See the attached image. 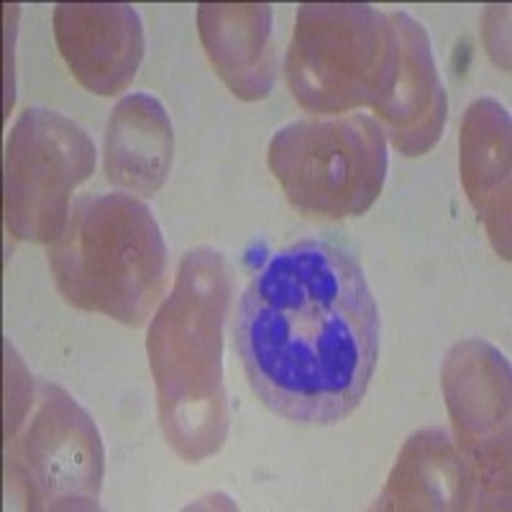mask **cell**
<instances>
[{
  "instance_id": "obj_1",
  "label": "cell",
  "mask_w": 512,
  "mask_h": 512,
  "mask_svg": "<svg viewBox=\"0 0 512 512\" xmlns=\"http://www.w3.org/2000/svg\"><path fill=\"white\" fill-rule=\"evenodd\" d=\"M236 351L264 408L331 425L359 408L379 359V310L346 249L305 239L251 274L236 308Z\"/></svg>"
},
{
  "instance_id": "obj_2",
  "label": "cell",
  "mask_w": 512,
  "mask_h": 512,
  "mask_svg": "<svg viewBox=\"0 0 512 512\" xmlns=\"http://www.w3.org/2000/svg\"><path fill=\"white\" fill-rule=\"evenodd\" d=\"M228 300L223 254L190 251L146 338L164 436L190 464L216 454L228 433L221 361Z\"/></svg>"
},
{
  "instance_id": "obj_3",
  "label": "cell",
  "mask_w": 512,
  "mask_h": 512,
  "mask_svg": "<svg viewBox=\"0 0 512 512\" xmlns=\"http://www.w3.org/2000/svg\"><path fill=\"white\" fill-rule=\"evenodd\" d=\"M47 256L67 303L126 326H144L167 285L162 228L152 210L126 192L77 200Z\"/></svg>"
},
{
  "instance_id": "obj_4",
  "label": "cell",
  "mask_w": 512,
  "mask_h": 512,
  "mask_svg": "<svg viewBox=\"0 0 512 512\" xmlns=\"http://www.w3.org/2000/svg\"><path fill=\"white\" fill-rule=\"evenodd\" d=\"M397 72V31L387 13L356 3H305L297 8L285 75L310 113L377 111Z\"/></svg>"
},
{
  "instance_id": "obj_5",
  "label": "cell",
  "mask_w": 512,
  "mask_h": 512,
  "mask_svg": "<svg viewBox=\"0 0 512 512\" xmlns=\"http://www.w3.org/2000/svg\"><path fill=\"white\" fill-rule=\"evenodd\" d=\"M387 167V136L367 113L287 123L269 141V169L305 216L338 221L367 213Z\"/></svg>"
},
{
  "instance_id": "obj_6",
  "label": "cell",
  "mask_w": 512,
  "mask_h": 512,
  "mask_svg": "<svg viewBox=\"0 0 512 512\" xmlns=\"http://www.w3.org/2000/svg\"><path fill=\"white\" fill-rule=\"evenodd\" d=\"M26 420H8V484L29 510H98L103 443L93 418L62 387L29 384Z\"/></svg>"
},
{
  "instance_id": "obj_7",
  "label": "cell",
  "mask_w": 512,
  "mask_h": 512,
  "mask_svg": "<svg viewBox=\"0 0 512 512\" xmlns=\"http://www.w3.org/2000/svg\"><path fill=\"white\" fill-rule=\"evenodd\" d=\"M95 169L85 128L49 108H26L6 144L3 213L21 241L54 244L70 218V198Z\"/></svg>"
},
{
  "instance_id": "obj_8",
  "label": "cell",
  "mask_w": 512,
  "mask_h": 512,
  "mask_svg": "<svg viewBox=\"0 0 512 512\" xmlns=\"http://www.w3.org/2000/svg\"><path fill=\"white\" fill-rule=\"evenodd\" d=\"M441 382L461 459L472 479L474 510H507L510 364L492 344L469 338L448 351Z\"/></svg>"
},
{
  "instance_id": "obj_9",
  "label": "cell",
  "mask_w": 512,
  "mask_h": 512,
  "mask_svg": "<svg viewBox=\"0 0 512 512\" xmlns=\"http://www.w3.org/2000/svg\"><path fill=\"white\" fill-rule=\"evenodd\" d=\"M54 36L72 75L95 95L126 90L144 59V26L126 3H62Z\"/></svg>"
},
{
  "instance_id": "obj_10",
  "label": "cell",
  "mask_w": 512,
  "mask_h": 512,
  "mask_svg": "<svg viewBox=\"0 0 512 512\" xmlns=\"http://www.w3.org/2000/svg\"><path fill=\"white\" fill-rule=\"evenodd\" d=\"M397 31V72L390 98L379 105L377 116L384 136L405 157L431 152L443 136L448 98L436 70L431 41L410 13H390Z\"/></svg>"
},
{
  "instance_id": "obj_11",
  "label": "cell",
  "mask_w": 512,
  "mask_h": 512,
  "mask_svg": "<svg viewBox=\"0 0 512 512\" xmlns=\"http://www.w3.org/2000/svg\"><path fill=\"white\" fill-rule=\"evenodd\" d=\"M198 29L210 62L236 98L262 100L272 93L277 77L272 6L203 3Z\"/></svg>"
},
{
  "instance_id": "obj_12",
  "label": "cell",
  "mask_w": 512,
  "mask_h": 512,
  "mask_svg": "<svg viewBox=\"0 0 512 512\" xmlns=\"http://www.w3.org/2000/svg\"><path fill=\"white\" fill-rule=\"evenodd\" d=\"M461 180L502 259H510V116L479 98L461 123Z\"/></svg>"
},
{
  "instance_id": "obj_13",
  "label": "cell",
  "mask_w": 512,
  "mask_h": 512,
  "mask_svg": "<svg viewBox=\"0 0 512 512\" xmlns=\"http://www.w3.org/2000/svg\"><path fill=\"white\" fill-rule=\"evenodd\" d=\"M175 157V131L164 105L149 93H131L113 108L105 131V175L116 187L152 198Z\"/></svg>"
},
{
  "instance_id": "obj_14",
  "label": "cell",
  "mask_w": 512,
  "mask_h": 512,
  "mask_svg": "<svg viewBox=\"0 0 512 512\" xmlns=\"http://www.w3.org/2000/svg\"><path fill=\"white\" fill-rule=\"evenodd\" d=\"M377 510H474L469 469L443 428L415 433L397 459Z\"/></svg>"
}]
</instances>
